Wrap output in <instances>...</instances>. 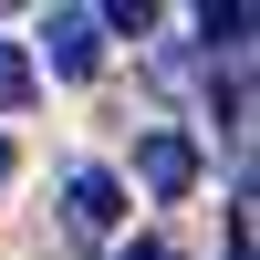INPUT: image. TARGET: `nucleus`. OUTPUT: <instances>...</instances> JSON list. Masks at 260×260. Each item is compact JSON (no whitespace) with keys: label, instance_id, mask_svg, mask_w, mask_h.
Here are the masks:
<instances>
[{"label":"nucleus","instance_id":"f257e3e1","mask_svg":"<svg viewBox=\"0 0 260 260\" xmlns=\"http://www.w3.org/2000/svg\"><path fill=\"white\" fill-rule=\"evenodd\" d=\"M136 177L156 187V198H187V187H198V146H187L177 125H156V136L136 146Z\"/></svg>","mask_w":260,"mask_h":260},{"label":"nucleus","instance_id":"f03ea898","mask_svg":"<svg viewBox=\"0 0 260 260\" xmlns=\"http://www.w3.org/2000/svg\"><path fill=\"white\" fill-rule=\"evenodd\" d=\"M62 219H73L83 240H104V229L125 219V187L104 177V167H73V187H62Z\"/></svg>","mask_w":260,"mask_h":260},{"label":"nucleus","instance_id":"7ed1b4c3","mask_svg":"<svg viewBox=\"0 0 260 260\" xmlns=\"http://www.w3.org/2000/svg\"><path fill=\"white\" fill-rule=\"evenodd\" d=\"M42 52H52V73H94V62H104V31H94V11H52V21H42Z\"/></svg>","mask_w":260,"mask_h":260},{"label":"nucleus","instance_id":"39448f33","mask_svg":"<svg viewBox=\"0 0 260 260\" xmlns=\"http://www.w3.org/2000/svg\"><path fill=\"white\" fill-rule=\"evenodd\" d=\"M198 31L219 42V52H240V42H250V11H240V0H208V11H198Z\"/></svg>","mask_w":260,"mask_h":260},{"label":"nucleus","instance_id":"20e7f679","mask_svg":"<svg viewBox=\"0 0 260 260\" xmlns=\"http://www.w3.org/2000/svg\"><path fill=\"white\" fill-rule=\"evenodd\" d=\"M21 104H31V52L0 42V115H21Z\"/></svg>","mask_w":260,"mask_h":260},{"label":"nucleus","instance_id":"0eeeda50","mask_svg":"<svg viewBox=\"0 0 260 260\" xmlns=\"http://www.w3.org/2000/svg\"><path fill=\"white\" fill-rule=\"evenodd\" d=\"M0 177H11V136H0Z\"/></svg>","mask_w":260,"mask_h":260},{"label":"nucleus","instance_id":"423d86ee","mask_svg":"<svg viewBox=\"0 0 260 260\" xmlns=\"http://www.w3.org/2000/svg\"><path fill=\"white\" fill-rule=\"evenodd\" d=\"M94 31H125V42H146V31H156V11H146V0H104V11H94Z\"/></svg>","mask_w":260,"mask_h":260},{"label":"nucleus","instance_id":"6e6552de","mask_svg":"<svg viewBox=\"0 0 260 260\" xmlns=\"http://www.w3.org/2000/svg\"><path fill=\"white\" fill-rule=\"evenodd\" d=\"M125 260H167V250H125Z\"/></svg>","mask_w":260,"mask_h":260}]
</instances>
